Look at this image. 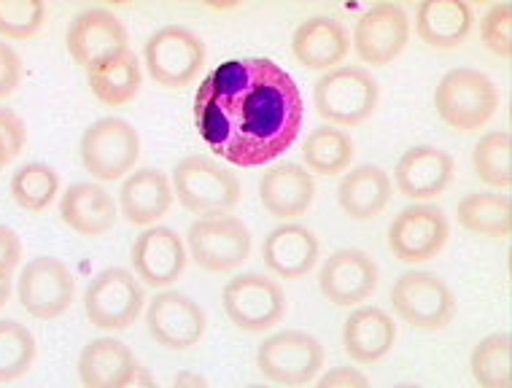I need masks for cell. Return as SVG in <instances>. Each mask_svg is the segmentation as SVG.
<instances>
[{
	"instance_id": "83f0119b",
	"label": "cell",
	"mask_w": 512,
	"mask_h": 388,
	"mask_svg": "<svg viewBox=\"0 0 512 388\" xmlns=\"http://www.w3.org/2000/svg\"><path fill=\"white\" fill-rule=\"evenodd\" d=\"M138 367L135 353L116 337H98L84 345L76 364L84 388H119Z\"/></svg>"
},
{
	"instance_id": "d6a6232c",
	"label": "cell",
	"mask_w": 512,
	"mask_h": 388,
	"mask_svg": "<svg viewBox=\"0 0 512 388\" xmlns=\"http://www.w3.org/2000/svg\"><path fill=\"white\" fill-rule=\"evenodd\" d=\"M60 176L52 165L27 162L11 176V200L27 213H41L57 200Z\"/></svg>"
},
{
	"instance_id": "ba28073f",
	"label": "cell",
	"mask_w": 512,
	"mask_h": 388,
	"mask_svg": "<svg viewBox=\"0 0 512 388\" xmlns=\"http://www.w3.org/2000/svg\"><path fill=\"white\" fill-rule=\"evenodd\" d=\"M146 305V291L135 273L122 267H108L98 273L84 294L87 321L100 332H122L133 327Z\"/></svg>"
},
{
	"instance_id": "ac0fdd59",
	"label": "cell",
	"mask_w": 512,
	"mask_h": 388,
	"mask_svg": "<svg viewBox=\"0 0 512 388\" xmlns=\"http://www.w3.org/2000/svg\"><path fill=\"white\" fill-rule=\"evenodd\" d=\"M130 262H133L135 278L143 286L162 291L184 275L189 251H186V243L178 232L154 224L135 238Z\"/></svg>"
},
{
	"instance_id": "e575fe53",
	"label": "cell",
	"mask_w": 512,
	"mask_h": 388,
	"mask_svg": "<svg viewBox=\"0 0 512 388\" xmlns=\"http://www.w3.org/2000/svg\"><path fill=\"white\" fill-rule=\"evenodd\" d=\"M477 178L491 189H507L512 184V138L504 130H491L475 146L472 154Z\"/></svg>"
},
{
	"instance_id": "836d02e7",
	"label": "cell",
	"mask_w": 512,
	"mask_h": 388,
	"mask_svg": "<svg viewBox=\"0 0 512 388\" xmlns=\"http://www.w3.org/2000/svg\"><path fill=\"white\" fill-rule=\"evenodd\" d=\"M38 345L33 332L14 318H0V383L25 378L36 364Z\"/></svg>"
},
{
	"instance_id": "ab89813d",
	"label": "cell",
	"mask_w": 512,
	"mask_h": 388,
	"mask_svg": "<svg viewBox=\"0 0 512 388\" xmlns=\"http://www.w3.org/2000/svg\"><path fill=\"white\" fill-rule=\"evenodd\" d=\"M316 388H372L359 367H332L316 380Z\"/></svg>"
},
{
	"instance_id": "b9f144b4",
	"label": "cell",
	"mask_w": 512,
	"mask_h": 388,
	"mask_svg": "<svg viewBox=\"0 0 512 388\" xmlns=\"http://www.w3.org/2000/svg\"><path fill=\"white\" fill-rule=\"evenodd\" d=\"M119 388H159V386H157V380H154V375H151L146 367H138V370L124 380Z\"/></svg>"
},
{
	"instance_id": "60d3db41",
	"label": "cell",
	"mask_w": 512,
	"mask_h": 388,
	"mask_svg": "<svg viewBox=\"0 0 512 388\" xmlns=\"http://www.w3.org/2000/svg\"><path fill=\"white\" fill-rule=\"evenodd\" d=\"M19 262H22V240L11 227L0 224V267L6 270H17Z\"/></svg>"
},
{
	"instance_id": "f546056e",
	"label": "cell",
	"mask_w": 512,
	"mask_h": 388,
	"mask_svg": "<svg viewBox=\"0 0 512 388\" xmlns=\"http://www.w3.org/2000/svg\"><path fill=\"white\" fill-rule=\"evenodd\" d=\"M351 162H354V141L348 130L324 124L318 130H310L302 143V168L310 176H343L351 168Z\"/></svg>"
},
{
	"instance_id": "7402d4cb",
	"label": "cell",
	"mask_w": 512,
	"mask_h": 388,
	"mask_svg": "<svg viewBox=\"0 0 512 388\" xmlns=\"http://www.w3.org/2000/svg\"><path fill=\"white\" fill-rule=\"evenodd\" d=\"M262 259L265 267L281 281H294L308 275L321 259V243L308 227L286 221L281 227L267 232L262 243Z\"/></svg>"
},
{
	"instance_id": "7dc6e473",
	"label": "cell",
	"mask_w": 512,
	"mask_h": 388,
	"mask_svg": "<svg viewBox=\"0 0 512 388\" xmlns=\"http://www.w3.org/2000/svg\"><path fill=\"white\" fill-rule=\"evenodd\" d=\"M246 388H273V386H246Z\"/></svg>"
},
{
	"instance_id": "2e32d148",
	"label": "cell",
	"mask_w": 512,
	"mask_h": 388,
	"mask_svg": "<svg viewBox=\"0 0 512 388\" xmlns=\"http://www.w3.org/2000/svg\"><path fill=\"white\" fill-rule=\"evenodd\" d=\"M208 316L184 291L162 289L146 308V329L151 340L168 351H189L203 340Z\"/></svg>"
},
{
	"instance_id": "cb8c5ba5",
	"label": "cell",
	"mask_w": 512,
	"mask_h": 388,
	"mask_svg": "<svg viewBox=\"0 0 512 388\" xmlns=\"http://www.w3.org/2000/svg\"><path fill=\"white\" fill-rule=\"evenodd\" d=\"M397 343V324L394 318L378 305H359L345 318L343 345L348 359L362 367H372L386 359Z\"/></svg>"
},
{
	"instance_id": "5bb4252c",
	"label": "cell",
	"mask_w": 512,
	"mask_h": 388,
	"mask_svg": "<svg viewBox=\"0 0 512 388\" xmlns=\"http://www.w3.org/2000/svg\"><path fill=\"white\" fill-rule=\"evenodd\" d=\"M451 238L448 216L429 203H415L394 216L389 227V248L402 265H424L440 254Z\"/></svg>"
},
{
	"instance_id": "44dd1931",
	"label": "cell",
	"mask_w": 512,
	"mask_h": 388,
	"mask_svg": "<svg viewBox=\"0 0 512 388\" xmlns=\"http://www.w3.org/2000/svg\"><path fill=\"white\" fill-rule=\"evenodd\" d=\"M173 181L157 168H135L119 189V213L135 227H154L173 208Z\"/></svg>"
},
{
	"instance_id": "30bf717a",
	"label": "cell",
	"mask_w": 512,
	"mask_h": 388,
	"mask_svg": "<svg viewBox=\"0 0 512 388\" xmlns=\"http://www.w3.org/2000/svg\"><path fill=\"white\" fill-rule=\"evenodd\" d=\"M186 251L205 273H232L251 256V232L232 213L195 219L186 232Z\"/></svg>"
},
{
	"instance_id": "277c9868",
	"label": "cell",
	"mask_w": 512,
	"mask_h": 388,
	"mask_svg": "<svg viewBox=\"0 0 512 388\" xmlns=\"http://www.w3.org/2000/svg\"><path fill=\"white\" fill-rule=\"evenodd\" d=\"M380 100L378 81L359 65H340L321 73L313 89L316 114L332 127H359L375 114Z\"/></svg>"
},
{
	"instance_id": "74e56055",
	"label": "cell",
	"mask_w": 512,
	"mask_h": 388,
	"mask_svg": "<svg viewBox=\"0 0 512 388\" xmlns=\"http://www.w3.org/2000/svg\"><path fill=\"white\" fill-rule=\"evenodd\" d=\"M0 141L9 151V157H19V151L25 149L27 143V130L25 122L19 119L11 108H0Z\"/></svg>"
},
{
	"instance_id": "3957f363",
	"label": "cell",
	"mask_w": 512,
	"mask_h": 388,
	"mask_svg": "<svg viewBox=\"0 0 512 388\" xmlns=\"http://www.w3.org/2000/svg\"><path fill=\"white\" fill-rule=\"evenodd\" d=\"M434 108L451 130L475 133L499 111V89L486 73L475 68H453L434 89Z\"/></svg>"
},
{
	"instance_id": "484cf974",
	"label": "cell",
	"mask_w": 512,
	"mask_h": 388,
	"mask_svg": "<svg viewBox=\"0 0 512 388\" xmlns=\"http://www.w3.org/2000/svg\"><path fill=\"white\" fill-rule=\"evenodd\" d=\"M394 200V184L380 165H356L340 176L337 205L354 221H372Z\"/></svg>"
},
{
	"instance_id": "8992f818",
	"label": "cell",
	"mask_w": 512,
	"mask_h": 388,
	"mask_svg": "<svg viewBox=\"0 0 512 388\" xmlns=\"http://www.w3.org/2000/svg\"><path fill=\"white\" fill-rule=\"evenodd\" d=\"M324 345L300 329H281L265 337L256 351V367L270 383L283 388L305 386L324 370Z\"/></svg>"
},
{
	"instance_id": "e0dca14e",
	"label": "cell",
	"mask_w": 512,
	"mask_h": 388,
	"mask_svg": "<svg viewBox=\"0 0 512 388\" xmlns=\"http://www.w3.org/2000/svg\"><path fill=\"white\" fill-rule=\"evenodd\" d=\"M378 265L367 251L340 248L318 273V291L335 308H359L378 289Z\"/></svg>"
},
{
	"instance_id": "f1b7e54d",
	"label": "cell",
	"mask_w": 512,
	"mask_h": 388,
	"mask_svg": "<svg viewBox=\"0 0 512 388\" xmlns=\"http://www.w3.org/2000/svg\"><path fill=\"white\" fill-rule=\"evenodd\" d=\"M456 219L477 238L507 240L512 232V200L507 194L469 192L459 200Z\"/></svg>"
},
{
	"instance_id": "9c48e42d",
	"label": "cell",
	"mask_w": 512,
	"mask_h": 388,
	"mask_svg": "<svg viewBox=\"0 0 512 388\" xmlns=\"http://www.w3.org/2000/svg\"><path fill=\"white\" fill-rule=\"evenodd\" d=\"M391 308L407 327L421 332L445 329L456 318V297L440 275L426 270H410L394 281Z\"/></svg>"
},
{
	"instance_id": "f35d334b",
	"label": "cell",
	"mask_w": 512,
	"mask_h": 388,
	"mask_svg": "<svg viewBox=\"0 0 512 388\" xmlns=\"http://www.w3.org/2000/svg\"><path fill=\"white\" fill-rule=\"evenodd\" d=\"M22 76H25V68H22L19 54L9 44H0V100H6L19 87Z\"/></svg>"
},
{
	"instance_id": "7bdbcfd3",
	"label": "cell",
	"mask_w": 512,
	"mask_h": 388,
	"mask_svg": "<svg viewBox=\"0 0 512 388\" xmlns=\"http://www.w3.org/2000/svg\"><path fill=\"white\" fill-rule=\"evenodd\" d=\"M170 388H211V386H208V380H205L200 372L184 370V372H178Z\"/></svg>"
},
{
	"instance_id": "d6986e66",
	"label": "cell",
	"mask_w": 512,
	"mask_h": 388,
	"mask_svg": "<svg viewBox=\"0 0 512 388\" xmlns=\"http://www.w3.org/2000/svg\"><path fill=\"white\" fill-rule=\"evenodd\" d=\"M456 176V162L448 151L437 146H413L399 157L394 168V181L397 192L407 200H434L440 197Z\"/></svg>"
},
{
	"instance_id": "5b68a950",
	"label": "cell",
	"mask_w": 512,
	"mask_h": 388,
	"mask_svg": "<svg viewBox=\"0 0 512 388\" xmlns=\"http://www.w3.org/2000/svg\"><path fill=\"white\" fill-rule=\"evenodd\" d=\"M81 165L100 184L130 176L141 157V138L127 119L103 116L84 130L79 141Z\"/></svg>"
},
{
	"instance_id": "603a6c76",
	"label": "cell",
	"mask_w": 512,
	"mask_h": 388,
	"mask_svg": "<svg viewBox=\"0 0 512 388\" xmlns=\"http://www.w3.org/2000/svg\"><path fill=\"white\" fill-rule=\"evenodd\" d=\"M351 52V36L343 22L332 17L305 19L292 36V54L308 71L327 73L340 68Z\"/></svg>"
},
{
	"instance_id": "8fae6325",
	"label": "cell",
	"mask_w": 512,
	"mask_h": 388,
	"mask_svg": "<svg viewBox=\"0 0 512 388\" xmlns=\"http://www.w3.org/2000/svg\"><path fill=\"white\" fill-rule=\"evenodd\" d=\"M65 46L73 62L89 73H98L114 60L124 57L130 49L127 27L108 9H84L71 19Z\"/></svg>"
},
{
	"instance_id": "7a4b0ae2",
	"label": "cell",
	"mask_w": 512,
	"mask_h": 388,
	"mask_svg": "<svg viewBox=\"0 0 512 388\" xmlns=\"http://www.w3.org/2000/svg\"><path fill=\"white\" fill-rule=\"evenodd\" d=\"M173 194L197 219H213L238 208L240 181L213 157L192 154L181 159L173 170Z\"/></svg>"
},
{
	"instance_id": "1f68e13d",
	"label": "cell",
	"mask_w": 512,
	"mask_h": 388,
	"mask_svg": "<svg viewBox=\"0 0 512 388\" xmlns=\"http://www.w3.org/2000/svg\"><path fill=\"white\" fill-rule=\"evenodd\" d=\"M469 372L480 388H512V337L494 332L472 348Z\"/></svg>"
},
{
	"instance_id": "52a82bcc",
	"label": "cell",
	"mask_w": 512,
	"mask_h": 388,
	"mask_svg": "<svg viewBox=\"0 0 512 388\" xmlns=\"http://www.w3.org/2000/svg\"><path fill=\"white\" fill-rule=\"evenodd\" d=\"M143 65L159 87H189L205 65L203 38L184 25L159 27L143 44Z\"/></svg>"
},
{
	"instance_id": "4316f807",
	"label": "cell",
	"mask_w": 512,
	"mask_h": 388,
	"mask_svg": "<svg viewBox=\"0 0 512 388\" xmlns=\"http://www.w3.org/2000/svg\"><path fill=\"white\" fill-rule=\"evenodd\" d=\"M475 27L467 0H424L415 9V33L432 49H456Z\"/></svg>"
},
{
	"instance_id": "d590c367",
	"label": "cell",
	"mask_w": 512,
	"mask_h": 388,
	"mask_svg": "<svg viewBox=\"0 0 512 388\" xmlns=\"http://www.w3.org/2000/svg\"><path fill=\"white\" fill-rule=\"evenodd\" d=\"M46 25L44 0H0V38L27 41Z\"/></svg>"
},
{
	"instance_id": "bcb514c9",
	"label": "cell",
	"mask_w": 512,
	"mask_h": 388,
	"mask_svg": "<svg viewBox=\"0 0 512 388\" xmlns=\"http://www.w3.org/2000/svg\"><path fill=\"white\" fill-rule=\"evenodd\" d=\"M391 388H424V386H415V383H399V386H391Z\"/></svg>"
},
{
	"instance_id": "9a60e30c",
	"label": "cell",
	"mask_w": 512,
	"mask_h": 388,
	"mask_svg": "<svg viewBox=\"0 0 512 388\" xmlns=\"http://www.w3.org/2000/svg\"><path fill=\"white\" fill-rule=\"evenodd\" d=\"M410 44V17L394 0H378L364 11L354 27L351 46L359 60L372 68H386Z\"/></svg>"
},
{
	"instance_id": "ffe728a7",
	"label": "cell",
	"mask_w": 512,
	"mask_h": 388,
	"mask_svg": "<svg viewBox=\"0 0 512 388\" xmlns=\"http://www.w3.org/2000/svg\"><path fill=\"white\" fill-rule=\"evenodd\" d=\"M316 197V178L297 162H278L259 181V200L273 219L294 221L308 213Z\"/></svg>"
},
{
	"instance_id": "4fadbf2b",
	"label": "cell",
	"mask_w": 512,
	"mask_h": 388,
	"mask_svg": "<svg viewBox=\"0 0 512 388\" xmlns=\"http://www.w3.org/2000/svg\"><path fill=\"white\" fill-rule=\"evenodd\" d=\"M19 305L27 316L38 321L60 318L73 305L76 297V278L71 267L57 256H36L22 267L17 281Z\"/></svg>"
},
{
	"instance_id": "ee69618b",
	"label": "cell",
	"mask_w": 512,
	"mask_h": 388,
	"mask_svg": "<svg viewBox=\"0 0 512 388\" xmlns=\"http://www.w3.org/2000/svg\"><path fill=\"white\" fill-rule=\"evenodd\" d=\"M11 289H14V278H11V270L0 267V308H6V302L11 297Z\"/></svg>"
},
{
	"instance_id": "7c38bea8",
	"label": "cell",
	"mask_w": 512,
	"mask_h": 388,
	"mask_svg": "<svg viewBox=\"0 0 512 388\" xmlns=\"http://www.w3.org/2000/svg\"><path fill=\"white\" fill-rule=\"evenodd\" d=\"M221 305L232 324L243 332H267L281 324L286 294L281 283L259 273H240L224 283Z\"/></svg>"
},
{
	"instance_id": "6da1fadb",
	"label": "cell",
	"mask_w": 512,
	"mask_h": 388,
	"mask_svg": "<svg viewBox=\"0 0 512 388\" xmlns=\"http://www.w3.org/2000/svg\"><path fill=\"white\" fill-rule=\"evenodd\" d=\"M302 119L297 81L267 57L221 62L197 87L200 138L235 168H259L292 149Z\"/></svg>"
},
{
	"instance_id": "8d00e7d4",
	"label": "cell",
	"mask_w": 512,
	"mask_h": 388,
	"mask_svg": "<svg viewBox=\"0 0 512 388\" xmlns=\"http://www.w3.org/2000/svg\"><path fill=\"white\" fill-rule=\"evenodd\" d=\"M480 41L502 60L512 57V3H494L480 19Z\"/></svg>"
},
{
	"instance_id": "4dcf8cb0",
	"label": "cell",
	"mask_w": 512,
	"mask_h": 388,
	"mask_svg": "<svg viewBox=\"0 0 512 388\" xmlns=\"http://www.w3.org/2000/svg\"><path fill=\"white\" fill-rule=\"evenodd\" d=\"M143 87V71L141 62L133 52L114 60L98 73H89V89L98 97L100 103L108 108H122L133 103Z\"/></svg>"
},
{
	"instance_id": "d4e9b609",
	"label": "cell",
	"mask_w": 512,
	"mask_h": 388,
	"mask_svg": "<svg viewBox=\"0 0 512 388\" xmlns=\"http://www.w3.org/2000/svg\"><path fill=\"white\" fill-rule=\"evenodd\" d=\"M60 219L81 238H100L114 230L119 205L103 184H73L60 194Z\"/></svg>"
},
{
	"instance_id": "f6af8a7d",
	"label": "cell",
	"mask_w": 512,
	"mask_h": 388,
	"mask_svg": "<svg viewBox=\"0 0 512 388\" xmlns=\"http://www.w3.org/2000/svg\"><path fill=\"white\" fill-rule=\"evenodd\" d=\"M9 162H11L9 151H6V146H3V141H0V170L6 168V165H9Z\"/></svg>"
}]
</instances>
